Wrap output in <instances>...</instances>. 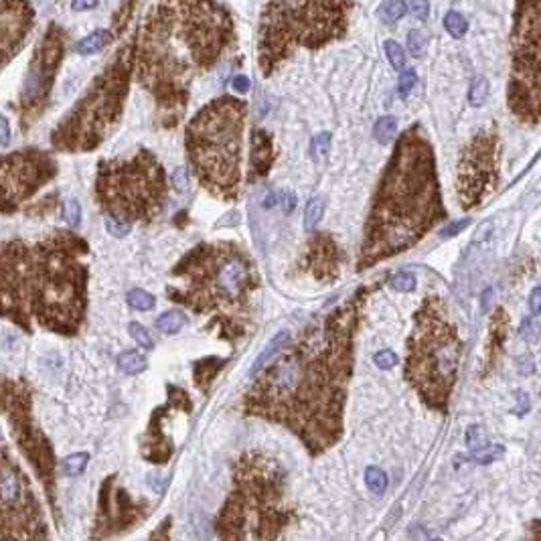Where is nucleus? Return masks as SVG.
<instances>
[{
  "label": "nucleus",
  "mask_w": 541,
  "mask_h": 541,
  "mask_svg": "<svg viewBox=\"0 0 541 541\" xmlns=\"http://www.w3.org/2000/svg\"><path fill=\"white\" fill-rule=\"evenodd\" d=\"M357 296L310 323L296 343H286L256 373L243 398L245 414L284 426L312 456L327 452L343 436L353 376Z\"/></svg>",
  "instance_id": "obj_1"
},
{
  "label": "nucleus",
  "mask_w": 541,
  "mask_h": 541,
  "mask_svg": "<svg viewBox=\"0 0 541 541\" xmlns=\"http://www.w3.org/2000/svg\"><path fill=\"white\" fill-rule=\"evenodd\" d=\"M236 45V21L219 0H156L134 35V77L152 95L165 128L187 108L197 75Z\"/></svg>",
  "instance_id": "obj_2"
},
{
  "label": "nucleus",
  "mask_w": 541,
  "mask_h": 541,
  "mask_svg": "<svg viewBox=\"0 0 541 541\" xmlns=\"http://www.w3.org/2000/svg\"><path fill=\"white\" fill-rule=\"evenodd\" d=\"M90 243L75 232L0 241V318L75 337L88 310Z\"/></svg>",
  "instance_id": "obj_3"
},
{
  "label": "nucleus",
  "mask_w": 541,
  "mask_h": 541,
  "mask_svg": "<svg viewBox=\"0 0 541 541\" xmlns=\"http://www.w3.org/2000/svg\"><path fill=\"white\" fill-rule=\"evenodd\" d=\"M444 219L432 144L420 126H412L398 138L383 170L357 268L367 270L414 248Z\"/></svg>",
  "instance_id": "obj_4"
},
{
  "label": "nucleus",
  "mask_w": 541,
  "mask_h": 541,
  "mask_svg": "<svg viewBox=\"0 0 541 541\" xmlns=\"http://www.w3.org/2000/svg\"><path fill=\"white\" fill-rule=\"evenodd\" d=\"M179 282L166 288L170 300L209 316L223 339L248 332L259 274L252 256L234 241H211L193 248L172 270Z\"/></svg>",
  "instance_id": "obj_5"
},
{
  "label": "nucleus",
  "mask_w": 541,
  "mask_h": 541,
  "mask_svg": "<svg viewBox=\"0 0 541 541\" xmlns=\"http://www.w3.org/2000/svg\"><path fill=\"white\" fill-rule=\"evenodd\" d=\"M294 507L288 501L284 467L266 452L252 450L234 465L232 493L215 533L221 540H276L290 527Z\"/></svg>",
  "instance_id": "obj_6"
},
{
  "label": "nucleus",
  "mask_w": 541,
  "mask_h": 541,
  "mask_svg": "<svg viewBox=\"0 0 541 541\" xmlns=\"http://www.w3.org/2000/svg\"><path fill=\"white\" fill-rule=\"evenodd\" d=\"M351 0H268L258 24V65L272 77L298 51H318L349 33Z\"/></svg>",
  "instance_id": "obj_7"
},
{
  "label": "nucleus",
  "mask_w": 541,
  "mask_h": 541,
  "mask_svg": "<svg viewBox=\"0 0 541 541\" xmlns=\"http://www.w3.org/2000/svg\"><path fill=\"white\" fill-rule=\"evenodd\" d=\"M248 104L221 95L203 106L185 130L188 163L199 183L223 201H236L241 188V152Z\"/></svg>",
  "instance_id": "obj_8"
},
{
  "label": "nucleus",
  "mask_w": 541,
  "mask_h": 541,
  "mask_svg": "<svg viewBox=\"0 0 541 541\" xmlns=\"http://www.w3.org/2000/svg\"><path fill=\"white\" fill-rule=\"evenodd\" d=\"M462 345L458 325L442 298L426 296L405 347V379L420 400L436 412H446L458 379Z\"/></svg>",
  "instance_id": "obj_9"
},
{
  "label": "nucleus",
  "mask_w": 541,
  "mask_h": 541,
  "mask_svg": "<svg viewBox=\"0 0 541 541\" xmlns=\"http://www.w3.org/2000/svg\"><path fill=\"white\" fill-rule=\"evenodd\" d=\"M134 77V37L126 41L51 132L59 152H92L118 128Z\"/></svg>",
  "instance_id": "obj_10"
},
{
  "label": "nucleus",
  "mask_w": 541,
  "mask_h": 541,
  "mask_svg": "<svg viewBox=\"0 0 541 541\" xmlns=\"http://www.w3.org/2000/svg\"><path fill=\"white\" fill-rule=\"evenodd\" d=\"M168 199V179L161 161L146 148L128 159H104L95 172V203L106 217L124 223H150Z\"/></svg>",
  "instance_id": "obj_11"
},
{
  "label": "nucleus",
  "mask_w": 541,
  "mask_h": 541,
  "mask_svg": "<svg viewBox=\"0 0 541 541\" xmlns=\"http://www.w3.org/2000/svg\"><path fill=\"white\" fill-rule=\"evenodd\" d=\"M541 0H517L511 35V77L507 106L523 124H540Z\"/></svg>",
  "instance_id": "obj_12"
},
{
  "label": "nucleus",
  "mask_w": 541,
  "mask_h": 541,
  "mask_svg": "<svg viewBox=\"0 0 541 541\" xmlns=\"http://www.w3.org/2000/svg\"><path fill=\"white\" fill-rule=\"evenodd\" d=\"M33 387L24 379L0 376V416L13 430V438L24 458L33 465L35 474L45 489L53 511H57L55 503V452L39 428L33 416Z\"/></svg>",
  "instance_id": "obj_13"
},
{
  "label": "nucleus",
  "mask_w": 541,
  "mask_h": 541,
  "mask_svg": "<svg viewBox=\"0 0 541 541\" xmlns=\"http://www.w3.org/2000/svg\"><path fill=\"white\" fill-rule=\"evenodd\" d=\"M47 538V519L29 474L0 444V540Z\"/></svg>",
  "instance_id": "obj_14"
},
{
  "label": "nucleus",
  "mask_w": 541,
  "mask_h": 541,
  "mask_svg": "<svg viewBox=\"0 0 541 541\" xmlns=\"http://www.w3.org/2000/svg\"><path fill=\"white\" fill-rule=\"evenodd\" d=\"M67 37L59 24H49L45 35L37 43L29 67L24 73L21 94H19V118L21 128L29 130L35 126L47 110L55 77L65 57Z\"/></svg>",
  "instance_id": "obj_15"
},
{
  "label": "nucleus",
  "mask_w": 541,
  "mask_h": 541,
  "mask_svg": "<svg viewBox=\"0 0 541 541\" xmlns=\"http://www.w3.org/2000/svg\"><path fill=\"white\" fill-rule=\"evenodd\" d=\"M55 156L41 148H23L0 154V213L21 211L39 188L57 177Z\"/></svg>",
  "instance_id": "obj_16"
},
{
  "label": "nucleus",
  "mask_w": 541,
  "mask_h": 541,
  "mask_svg": "<svg viewBox=\"0 0 541 541\" xmlns=\"http://www.w3.org/2000/svg\"><path fill=\"white\" fill-rule=\"evenodd\" d=\"M501 144L493 128H483L462 148L458 161V199L462 209L478 207L499 183Z\"/></svg>",
  "instance_id": "obj_17"
},
{
  "label": "nucleus",
  "mask_w": 541,
  "mask_h": 541,
  "mask_svg": "<svg viewBox=\"0 0 541 541\" xmlns=\"http://www.w3.org/2000/svg\"><path fill=\"white\" fill-rule=\"evenodd\" d=\"M148 503L136 501L130 493L116 485V474H110L99 489L97 499V515L92 531V538L104 540L124 533L126 529L134 527L138 521L146 517Z\"/></svg>",
  "instance_id": "obj_18"
},
{
  "label": "nucleus",
  "mask_w": 541,
  "mask_h": 541,
  "mask_svg": "<svg viewBox=\"0 0 541 541\" xmlns=\"http://www.w3.org/2000/svg\"><path fill=\"white\" fill-rule=\"evenodd\" d=\"M35 24V6L29 0H0V70L23 49Z\"/></svg>",
  "instance_id": "obj_19"
},
{
  "label": "nucleus",
  "mask_w": 541,
  "mask_h": 541,
  "mask_svg": "<svg viewBox=\"0 0 541 541\" xmlns=\"http://www.w3.org/2000/svg\"><path fill=\"white\" fill-rule=\"evenodd\" d=\"M343 254L337 241L329 234H314L308 239L300 268L318 284H329L341 274Z\"/></svg>",
  "instance_id": "obj_20"
},
{
  "label": "nucleus",
  "mask_w": 541,
  "mask_h": 541,
  "mask_svg": "<svg viewBox=\"0 0 541 541\" xmlns=\"http://www.w3.org/2000/svg\"><path fill=\"white\" fill-rule=\"evenodd\" d=\"M276 161V150H274V138L266 130H254L252 132V146H250V168L252 177H266L270 168Z\"/></svg>",
  "instance_id": "obj_21"
},
{
  "label": "nucleus",
  "mask_w": 541,
  "mask_h": 541,
  "mask_svg": "<svg viewBox=\"0 0 541 541\" xmlns=\"http://www.w3.org/2000/svg\"><path fill=\"white\" fill-rule=\"evenodd\" d=\"M507 330H509V318L505 314L503 308H499L491 318V334H489V343H487V357H485V369H493L494 363L499 361V357L505 349V341H507Z\"/></svg>",
  "instance_id": "obj_22"
},
{
  "label": "nucleus",
  "mask_w": 541,
  "mask_h": 541,
  "mask_svg": "<svg viewBox=\"0 0 541 541\" xmlns=\"http://www.w3.org/2000/svg\"><path fill=\"white\" fill-rule=\"evenodd\" d=\"M114 41V33L108 31V29H97L94 33H90L86 39H81L77 45H75V51L79 55H94V53H99L102 49H106L110 43Z\"/></svg>",
  "instance_id": "obj_23"
},
{
  "label": "nucleus",
  "mask_w": 541,
  "mask_h": 541,
  "mask_svg": "<svg viewBox=\"0 0 541 541\" xmlns=\"http://www.w3.org/2000/svg\"><path fill=\"white\" fill-rule=\"evenodd\" d=\"M223 367V361L221 359H215V357H209V359H203V361H197L195 363V369H193V376H195V381L197 385L207 391L209 385L213 383V379L217 376V371Z\"/></svg>",
  "instance_id": "obj_24"
},
{
  "label": "nucleus",
  "mask_w": 541,
  "mask_h": 541,
  "mask_svg": "<svg viewBox=\"0 0 541 541\" xmlns=\"http://www.w3.org/2000/svg\"><path fill=\"white\" fill-rule=\"evenodd\" d=\"M290 341V332L288 330H284V332H278L270 343H268V347L259 353V357L256 359V363H254V367H252V371H250V376H256L259 369L266 365V363H270L276 355L282 351L284 347H286V343Z\"/></svg>",
  "instance_id": "obj_25"
},
{
  "label": "nucleus",
  "mask_w": 541,
  "mask_h": 541,
  "mask_svg": "<svg viewBox=\"0 0 541 541\" xmlns=\"http://www.w3.org/2000/svg\"><path fill=\"white\" fill-rule=\"evenodd\" d=\"M407 4L405 0H385L379 8H377V17L379 21L385 24H396L401 21V17L405 15Z\"/></svg>",
  "instance_id": "obj_26"
},
{
  "label": "nucleus",
  "mask_w": 541,
  "mask_h": 541,
  "mask_svg": "<svg viewBox=\"0 0 541 541\" xmlns=\"http://www.w3.org/2000/svg\"><path fill=\"white\" fill-rule=\"evenodd\" d=\"M118 367L126 376H138L146 369V357L138 351H124L118 357Z\"/></svg>",
  "instance_id": "obj_27"
},
{
  "label": "nucleus",
  "mask_w": 541,
  "mask_h": 541,
  "mask_svg": "<svg viewBox=\"0 0 541 541\" xmlns=\"http://www.w3.org/2000/svg\"><path fill=\"white\" fill-rule=\"evenodd\" d=\"M396 132H398V120L394 116H383L373 126V136L379 144H389L396 138Z\"/></svg>",
  "instance_id": "obj_28"
},
{
  "label": "nucleus",
  "mask_w": 541,
  "mask_h": 541,
  "mask_svg": "<svg viewBox=\"0 0 541 541\" xmlns=\"http://www.w3.org/2000/svg\"><path fill=\"white\" fill-rule=\"evenodd\" d=\"M444 29L450 33V37L454 39H462L469 31V21L462 13L458 10H448L444 17Z\"/></svg>",
  "instance_id": "obj_29"
},
{
  "label": "nucleus",
  "mask_w": 541,
  "mask_h": 541,
  "mask_svg": "<svg viewBox=\"0 0 541 541\" xmlns=\"http://www.w3.org/2000/svg\"><path fill=\"white\" fill-rule=\"evenodd\" d=\"M489 97V79L485 75H476L469 88V104L472 108H481Z\"/></svg>",
  "instance_id": "obj_30"
},
{
  "label": "nucleus",
  "mask_w": 541,
  "mask_h": 541,
  "mask_svg": "<svg viewBox=\"0 0 541 541\" xmlns=\"http://www.w3.org/2000/svg\"><path fill=\"white\" fill-rule=\"evenodd\" d=\"M156 327L163 330V332H179V330L185 327V314L183 312H177V310H170V312H165L156 318Z\"/></svg>",
  "instance_id": "obj_31"
},
{
  "label": "nucleus",
  "mask_w": 541,
  "mask_h": 541,
  "mask_svg": "<svg viewBox=\"0 0 541 541\" xmlns=\"http://www.w3.org/2000/svg\"><path fill=\"white\" fill-rule=\"evenodd\" d=\"M503 454H505V448L501 446V444H485V446L476 448L472 452L471 458L472 462H476V465H489L493 460L503 458Z\"/></svg>",
  "instance_id": "obj_32"
},
{
  "label": "nucleus",
  "mask_w": 541,
  "mask_h": 541,
  "mask_svg": "<svg viewBox=\"0 0 541 541\" xmlns=\"http://www.w3.org/2000/svg\"><path fill=\"white\" fill-rule=\"evenodd\" d=\"M323 213H325V203H323V199L314 197V199H310V201H308V205H306V211H305L306 232H314V227H316V225H318V221L323 219Z\"/></svg>",
  "instance_id": "obj_33"
},
{
  "label": "nucleus",
  "mask_w": 541,
  "mask_h": 541,
  "mask_svg": "<svg viewBox=\"0 0 541 541\" xmlns=\"http://www.w3.org/2000/svg\"><path fill=\"white\" fill-rule=\"evenodd\" d=\"M88 462H90V454L88 452H75V454H71V456H67L63 460V471H65L67 476H79L81 472L86 471Z\"/></svg>",
  "instance_id": "obj_34"
},
{
  "label": "nucleus",
  "mask_w": 541,
  "mask_h": 541,
  "mask_svg": "<svg viewBox=\"0 0 541 541\" xmlns=\"http://www.w3.org/2000/svg\"><path fill=\"white\" fill-rule=\"evenodd\" d=\"M383 49H385V55H387V59H389V63H391V67L396 71L405 70V51L401 49V45L398 41H394V39H387L385 43H383Z\"/></svg>",
  "instance_id": "obj_35"
},
{
  "label": "nucleus",
  "mask_w": 541,
  "mask_h": 541,
  "mask_svg": "<svg viewBox=\"0 0 541 541\" xmlns=\"http://www.w3.org/2000/svg\"><path fill=\"white\" fill-rule=\"evenodd\" d=\"M128 305L132 306L134 310H142L144 312V310H152L154 305H156V300H154V296L150 292L136 288V290L128 292Z\"/></svg>",
  "instance_id": "obj_36"
},
{
  "label": "nucleus",
  "mask_w": 541,
  "mask_h": 541,
  "mask_svg": "<svg viewBox=\"0 0 541 541\" xmlns=\"http://www.w3.org/2000/svg\"><path fill=\"white\" fill-rule=\"evenodd\" d=\"M365 483L377 494L385 493V489H387V476H385V472L381 471V469H377V467H369L365 471Z\"/></svg>",
  "instance_id": "obj_37"
},
{
  "label": "nucleus",
  "mask_w": 541,
  "mask_h": 541,
  "mask_svg": "<svg viewBox=\"0 0 541 541\" xmlns=\"http://www.w3.org/2000/svg\"><path fill=\"white\" fill-rule=\"evenodd\" d=\"M330 150V134L329 132H321V134H316L312 142H310V156L314 159V161H321V159H325L327 154H329Z\"/></svg>",
  "instance_id": "obj_38"
},
{
  "label": "nucleus",
  "mask_w": 541,
  "mask_h": 541,
  "mask_svg": "<svg viewBox=\"0 0 541 541\" xmlns=\"http://www.w3.org/2000/svg\"><path fill=\"white\" fill-rule=\"evenodd\" d=\"M426 45H428V39L423 35L420 29H414L410 35H407V51L412 57H422L423 51H426Z\"/></svg>",
  "instance_id": "obj_39"
},
{
  "label": "nucleus",
  "mask_w": 541,
  "mask_h": 541,
  "mask_svg": "<svg viewBox=\"0 0 541 541\" xmlns=\"http://www.w3.org/2000/svg\"><path fill=\"white\" fill-rule=\"evenodd\" d=\"M389 284H391L394 290L407 294V292H412V290L416 288V276L410 274V272H398L396 276H391Z\"/></svg>",
  "instance_id": "obj_40"
},
{
  "label": "nucleus",
  "mask_w": 541,
  "mask_h": 541,
  "mask_svg": "<svg viewBox=\"0 0 541 541\" xmlns=\"http://www.w3.org/2000/svg\"><path fill=\"white\" fill-rule=\"evenodd\" d=\"M128 332H130V337L144 347V349H152L154 347V341H152V337H150V332L142 327L140 323H130L128 325Z\"/></svg>",
  "instance_id": "obj_41"
},
{
  "label": "nucleus",
  "mask_w": 541,
  "mask_h": 541,
  "mask_svg": "<svg viewBox=\"0 0 541 541\" xmlns=\"http://www.w3.org/2000/svg\"><path fill=\"white\" fill-rule=\"evenodd\" d=\"M418 83V73L414 70H401L400 81H398V92L401 97H405L407 94H412V90Z\"/></svg>",
  "instance_id": "obj_42"
},
{
  "label": "nucleus",
  "mask_w": 541,
  "mask_h": 541,
  "mask_svg": "<svg viewBox=\"0 0 541 541\" xmlns=\"http://www.w3.org/2000/svg\"><path fill=\"white\" fill-rule=\"evenodd\" d=\"M63 213H65V221L70 227H77L79 221H81V207L75 199H67L65 201V207H63Z\"/></svg>",
  "instance_id": "obj_43"
},
{
  "label": "nucleus",
  "mask_w": 541,
  "mask_h": 541,
  "mask_svg": "<svg viewBox=\"0 0 541 541\" xmlns=\"http://www.w3.org/2000/svg\"><path fill=\"white\" fill-rule=\"evenodd\" d=\"M134 6H136V0H128V2L120 8L118 15H116V21H114V31H124V29H126L128 21L132 19L130 15L134 13ZM114 31H112V33H114Z\"/></svg>",
  "instance_id": "obj_44"
},
{
  "label": "nucleus",
  "mask_w": 541,
  "mask_h": 541,
  "mask_svg": "<svg viewBox=\"0 0 541 541\" xmlns=\"http://www.w3.org/2000/svg\"><path fill=\"white\" fill-rule=\"evenodd\" d=\"M521 337L525 339V343H538V339H540V327H538V323H535V316L533 318H525L523 323H521Z\"/></svg>",
  "instance_id": "obj_45"
},
{
  "label": "nucleus",
  "mask_w": 541,
  "mask_h": 541,
  "mask_svg": "<svg viewBox=\"0 0 541 541\" xmlns=\"http://www.w3.org/2000/svg\"><path fill=\"white\" fill-rule=\"evenodd\" d=\"M467 444L471 448H481L487 444V434H485L483 426H471L467 430Z\"/></svg>",
  "instance_id": "obj_46"
},
{
  "label": "nucleus",
  "mask_w": 541,
  "mask_h": 541,
  "mask_svg": "<svg viewBox=\"0 0 541 541\" xmlns=\"http://www.w3.org/2000/svg\"><path fill=\"white\" fill-rule=\"evenodd\" d=\"M106 229H108V234H112L114 237H124L130 234L132 225L124 223L120 219H114V217H106Z\"/></svg>",
  "instance_id": "obj_47"
},
{
  "label": "nucleus",
  "mask_w": 541,
  "mask_h": 541,
  "mask_svg": "<svg viewBox=\"0 0 541 541\" xmlns=\"http://www.w3.org/2000/svg\"><path fill=\"white\" fill-rule=\"evenodd\" d=\"M373 361H376V365L379 369H391V367H396V363H398V355L394 353V351H389V349H383V351H379V353L373 355Z\"/></svg>",
  "instance_id": "obj_48"
},
{
  "label": "nucleus",
  "mask_w": 541,
  "mask_h": 541,
  "mask_svg": "<svg viewBox=\"0 0 541 541\" xmlns=\"http://www.w3.org/2000/svg\"><path fill=\"white\" fill-rule=\"evenodd\" d=\"M407 8L418 21H426L430 17V0H410Z\"/></svg>",
  "instance_id": "obj_49"
},
{
  "label": "nucleus",
  "mask_w": 541,
  "mask_h": 541,
  "mask_svg": "<svg viewBox=\"0 0 541 541\" xmlns=\"http://www.w3.org/2000/svg\"><path fill=\"white\" fill-rule=\"evenodd\" d=\"M170 181H172V185L175 188L179 191V193H185L188 191V172L187 168H177L175 172H172V177H170Z\"/></svg>",
  "instance_id": "obj_50"
},
{
  "label": "nucleus",
  "mask_w": 541,
  "mask_h": 541,
  "mask_svg": "<svg viewBox=\"0 0 541 541\" xmlns=\"http://www.w3.org/2000/svg\"><path fill=\"white\" fill-rule=\"evenodd\" d=\"M491 234H493V221L481 223V225L476 227V232H474L472 243H483V241H487V239L491 237Z\"/></svg>",
  "instance_id": "obj_51"
},
{
  "label": "nucleus",
  "mask_w": 541,
  "mask_h": 541,
  "mask_svg": "<svg viewBox=\"0 0 541 541\" xmlns=\"http://www.w3.org/2000/svg\"><path fill=\"white\" fill-rule=\"evenodd\" d=\"M471 225V219H462V221H454L452 225H448V227H444L442 229V239H450V237H454L456 234H460L462 229H467Z\"/></svg>",
  "instance_id": "obj_52"
},
{
  "label": "nucleus",
  "mask_w": 541,
  "mask_h": 541,
  "mask_svg": "<svg viewBox=\"0 0 541 541\" xmlns=\"http://www.w3.org/2000/svg\"><path fill=\"white\" fill-rule=\"evenodd\" d=\"M517 371L519 376H531L535 371V363H533V357L527 353L517 359Z\"/></svg>",
  "instance_id": "obj_53"
},
{
  "label": "nucleus",
  "mask_w": 541,
  "mask_h": 541,
  "mask_svg": "<svg viewBox=\"0 0 541 541\" xmlns=\"http://www.w3.org/2000/svg\"><path fill=\"white\" fill-rule=\"evenodd\" d=\"M232 88H234V92H237V94H248V92H250V79H248L245 75H236V77L232 79Z\"/></svg>",
  "instance_id": "obj_54"
},
{
  "label": "nucleus",
  "mask_w": 541,
  "mask_h": 541,
  "mask_svg": "<svg viewBox=\"0 0 541 541\" xmlns=\"http://www.w3.org/2000/svg\"><path fill=\"white\" fill-rule=\"evenodd\" d=\"M99 4V0H71V8L75 13H86V10H92Z\"/></svg>",
  "instance_id": "obj_55"
},
{
  "label": "nucleus",
  "mask_w": 541,
  "mask_h": 541,
  "mask_svg": "<svg viewBox=\"0 0 541 541\" xmlns=\"http://www.w3.org/2000/svg\"><path fill=\"white\" fill-rule=\"evenodd\" d=\"M529 407H531L529 396H527L525 391H517V407H515L517 416H525V414L529 412Z\"/></svg>",
  "instance_id": "obj_56"
},
{
  "label": "nucleus",
  "mask_w": 541,
  "mask_h": 541,
  "mask_svg": "<svg viewBox=\"0 0 541 541\" xmlns=\"http://www.w3.org/2000/svg\"><path fill=\"white\" fill-rule=\"evenodd\" d=\"M529 306H531V312H533V316H540L541 312V288H533V292H531V296H529Z\"/></svg>",
  "instance_id": "obj_57"
},
{
  "label": "nucleus",
  "mask_w": 541,
  "mask_h": 541,
  "mask_svg": "<svg viewBox=\"0 0 541 541\" xmlns=\"http://www.w3.org/2000/svg\"><path fill=\"white\" fill-rule=\"evenodd\" d=\"M10 142V124L4 116H0V146H6Z\"/></svg>",
  "instance_id": "obj_58"
}]
</instances>
